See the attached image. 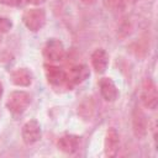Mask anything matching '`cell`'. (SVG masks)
Listing matches in <instances>:
<instances>
[{"instance_id": "cell-20", "label": "cell", "mask_w": 158, "mask_h": 158, "mask_svg": "<svg viewBox=\"0 0 158 158\" xmlns=\"http://www.w3.org/2000/svg\"><path fill=\"white\" fill-rule=\"evenodd\" d=\"M137 1H139V0H126L127 4H135V2H137Z\"/></svg>"}, {"instance_id": "cell-13", "label": "cell", "mask_w": 158, "mask_h": 158, "mask_svg": "<svg viewBox=\"0 0 158 158\" xmlns=\"http://www.w3.org/2000/svg\"><path fill=\"white\" fill-rule=\"evenodd\" d=\"M10 79H11L14 85L25 88V86H30L31 85L33 75H32L31 70L27 69V68H17V69L11 72Z\"/></svg>"}, {"instance_id": "cell-14", "label": "cell", "mask_w": 158, "mask_h": 158, "mask_svg": "<svg viewBox=\"0 0 158 158\" xmlns=\"http://www.w3.org/2000/svg\"><path fill=\"white\" fill-rule=\"evenodd\" d=\"M94 109H95V105H94L93 98H85L78 106V115L84 120H90L94 115Z\"/></svg>"}, {"instance_id": "cell-6", "label": "cell", "mask_w": 158, "mask_h": 158, "mask_svg": "<svg viewBox=\"0 0 158 158\" xmlns=\"http://www.w3.org/2000/svg\"><path fill=\"white\" fill-rule=\"evenodd\" d=\"M132 130L135 136L139 139L144 138L148 133V120L139 106H135L132 111Z\"/></svg>"}, {"instance_id": "cell-7", "label": "cell", "mask_w": 158, "mask_h": 158, "mask_svg": "<svg viewBox=\"0 0 158 158\" xmlns=\"http://www.w3.org/2000/svg\"><path fill=\"white\" fill-rule=\"evenodd\" d=\"M65 74H67L68 88L70 90L73 86L79 85L83 81H85L88 77L90 75V70L85 64H78V65L72 67L68 72H65Z\"/></svg>"}, {"instance_id": "cell-19", "label": "cell", "mask_w": 158, "mask_h": 158, "mask_svg": "<svg viewBox=\"0 0 158 158\" xmlns=\"http://www.w3.org/2000/svg\"><path fill=\"white\" fill-rule=\"evenodd\" d=\"M81 4H85V5H91L95 2V0H79Z\"/></svg>"}, {"instance_id": "cell-17", "label": "cell", "mask_w": 158, "mask_h": 158, "mask_svg": "<svg viewBox=\"0 0 158 158\" xmlns=\"http://www.w3.org/2000/svg\"><path fill=\"white\" fill-rule=\"evenodd\" d=\"M0 4L1 5H5V6L19 7V6H22L26 2H25V0H0Z\"/></svg>"}, {"instance_id": "cell-4", "label": "cell", "mask_w": 158, "mask_h": 158, "mask_svg": "<svg viewBox=\"0 0 158 158\" xmlns=\"http://www.w3.org/2000/svg\"><path fill=\"white\" fill-rule=\"evenodd\" d=\"M44 74H46L48 84L53 89H56V90L69 89L68 83H67V74L62 68L52 65V64H46L44 65Z\"/></svg>"}, {"instance_id": "cell-11", "label": "cell", "mask_w": 158, "mask_h": 158, "mask_svg": "<svg viewBox=\"0 0 158 158\" xmlns=\"http://www.w3.org/2000/svg\"><path fill=\"white\" fill-rule=\"evenodd\" d=\"M99 89H100V94L101 96L106 100V101H115L118 96V89L116 86V84L114 83V80L111 78L104 77L99 80Z\"/></svg>"}, {"instance_id": "cell-2", "label": "cell", "mask_w": 158, "mask_h": 158, "mask_svg": "<svg viewBox=\"0 0 158 158\" xmlns=\"http://www.w3.org/2000/svg\"><path fill=\"white\" fill-rule=\"evenodd\" d=\"M23 25L32 32H37L46 25V11L40 7L28 9L22 15Z\"/></svg>"}, {"instance_id": "cell-16", "label": "cell", "mask_w": 158, "mask_h": 158, "mask_svg": "<svg viewBox=\"0 0 158 158\" xmlns=\"http://www.w3.org/2000/svg\"><path fill=\"white\" fill-rule=\"evenodd\" d=\"M11 28H12V21L7 17L0 16V35L10 32Z\"/></svg>"}, {"instance_id": "cell-21", "label": "cell", "mask_w": 158, "mask_h": 158, "mask_svg": "<svg viewBox=\"0 0 158 158\" xmlns=\"http://www.w3.org/2000/svg\"><path fill=\"white\" fill-rule=\"evenodd\" d=\"M2 91H4V89H2V85H1V83H0V98H1V95H2Z\"/></svg>"}, {"instance_id": "cell-8", "label": "cell", "mask_w": 158, "mask_h": 158, "mask_svg": "<svg viewBox=\"0 0 158 158\" xmlns=\"http://www.w3.org/2000/svg\"><path fill=\"white\" fill-rule=\"evenodd\" d=\"M21 135H22L23 142L26 144H28V146L36 143L37 141H40V138L42 136V132H41V126L38 123V121L37 120H30V121H27L22 126Z\"/></svg>"}, {"instance_id": "cell-12", "label": "cell", "mask_w": 158, "mask_h": 158, "mask_svg": "<svg viewBox=\"0 0 158 158\" xmlns=\"http://www.w3.org/2000/svg\"><path fill=\"white\" fill-rule=\"evenodd\" d=\"M91 65L98 74H102L107 69L109 54L104 48H98L91 53Z\"/></svg>"}, {"instance_id": "cell-10", "label": "cell", "mask_w": 158, "mask_h": 158, "mask_svg": "<svg viewBox=\"0 0 158 158\" xmlns=\"http://www.w3.org/2000/svg\"><path fill=\"white\" fill-rule=\"evenodd\" d=\"M80 143H81V138L79 136H77V135H64L58 139L57 147L63 153L72 154V153H75L79 149Z\"/></svg>"}, {"instance_id": "cell-15", "label": "cell", "mask_w": 158, "mask_h": 158, "mask_svg": "<svg viewBox=\"0 0 158 158\" xmlns=\"http://www.w3.org/2000/svg\"><path fill=\"white\" fill-rule=\"evenodd\" d=\"M104 5L107 10L112 12H121L126 9L128 4L126 2V0H104Z\"/></svg>"}, {"instance_id": "cell-9", "label": "cell", "mask_w": 158, "mask_h": 158, "mask_svg": "<svg viewBox=\"0 0 158 158\" xmlns=\"http://www.w3.org/2000/svg\"><path fill=\"white\" fill-rule=\"evenodd\" d=\"M104 149H105V156L106 157H116L120 149V136L118 132L114 128L110 127L106 131L105 135V142H104Z\"/></svg>"}, {"instance_id": "cell-18", "label": "cell", "mask_w": 158, "mask_h": 158, "mask_svg": "<svg viewBox=\"0 0 158 158\" xmlns=\"http://www.w3.org/2000/svg\"><path fill=\"white\" fill-rule=\"evenodd\" d=\"M46 0H25V2L27 4H32V5H41L43 4Z\"/></svg>"}, {"instance_id": "cell-5", "label": "cell", "mask_w": 158, "mask_h": 158, "mask_svg": "<svg viewBox=\"0 0 158 158\" xmlns=\"http://www.w3.org/2000/svg\"><path fill=\"white\" fill-rule=\"evenodd\" d=\"M64 56H65V48L62 41H59L58 38H51L46 42L43 47V57L48 62L51 63L60 62L63 60Z\"/></svg>"}, {"instance_id": "cell-1", "label": "cell", "mask_w": 158, "mask_h": 158, "mask_svg": "<svg viewBox=\"0 0 158 158\" xmlns=\"http://www.w3.org/2000/svg\"><path fill=\"white\" fill-rule=\"evenodd\" d=\"M30 104H31V96L27 91L23 90H15L10 93L6 100L7 110L15 116L22 115L27 110Z\"/></svg>"}, {"instance_id": "cell-3", "label": "cell", "mask_w": 158, "mask_h": 158, "mask_svg": "<svg viewBox=\"0 0 158 158\" xmlns=\"http://www.w3.org/2000/svg\"><path fill=\"white\" fill-rule=\"evenodd\" d=\"M141 102L142 105L148 109V110H154L158 105V93H157V86L156 83L147 78L143 80L142 86H141V93H139Z\"/></svg>"}]
</instances>
